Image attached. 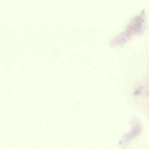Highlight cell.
<instances>
[{
	"instance_id": "1",
	"label": "cell",
	"mask_w": 149,
	"mask_h": 149,
	"mask_svg": "<svg viewBox=\"0 0 149 149\" xmlns=\"http://www.w3.org/2000/svg\"><path fill=\"white\" fill-rule=\"evenodd\" d=\"M141 128L139 126L135 127L130 132L125 135V137L128 141H130L139 134L141 131Z\"/></svg>"
}]
</instances>
